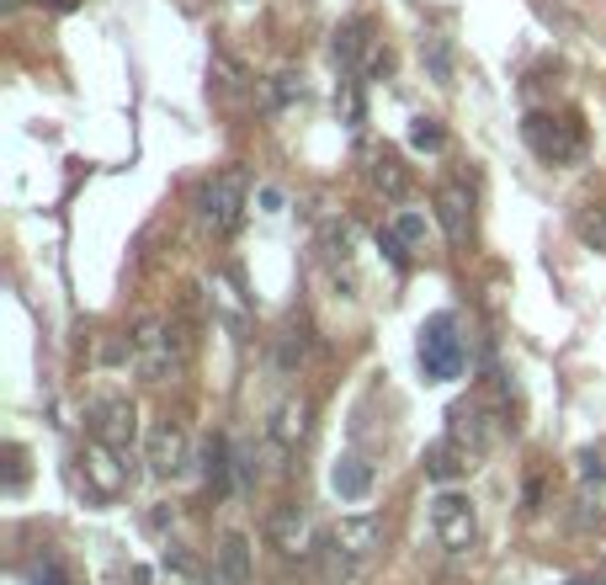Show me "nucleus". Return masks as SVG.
Wrapping results in <instances>:
<instances>
[{"mask_svg":"<svg viewBox=\"0 0 606 585\" xmlns=\"http://www.w3.org/2000/svg\"><path fill=\"white\" fill-rule=\"evenodd\" d=\"M367 33H372V22H367V16H357V22H346V27L335 33V64H346L352 75L363 70V53L372 48V38H367Z\"/></svg>","mask_w":606,"mask_h":585,"instance_id":"obj_16","label":"nucleus"},{"mask_svg":"<svg viewBox=\"0 0 606 585\" xmlns=\"http://www.w3.org/2000/svg\"><path fill=\"white\" fill-rule=\"evenodd\" d=\"M580 585H591V581H580Z\"/></svg>","mask_w":606,"mask_h":585,"instance_id":"obj_29","label":"nucleus"},{"mask_svg":"<svg viewBox=\"0 0 606 585\" xmlns=\"http://www.w3.org/2000/svg\"><path fill=\"white\" fill-rule=\"evenodd\" d=\"M235 479H240V490H250V479H256V458H250V447H235Z\"/></svg>","mask_w":606,"mask_h":585,"instance_id":"obj_25","label":"nucleus"},{"mask_svg":"<svg viewBox=\"0 0 606 585\" xmlns=\"http://www.w3.org/2000/svg\"><path fill=\"white\" fill-rule=\"evenodd\" d=\"M372 181L389 192V198H404V170H400V160L383 150V155H372Z\"/></svg>","mask_w":606,"mask_h":585,"instance_id":"obj_19","label":"nucleus"},{"mask_svg":"<svg viewBox=\"0 0 606 585\" xmlns=\"http://www.w3.org/2000/svg\"><path fill=\"white\" fill-rule=\"evenodd\" d=\"M330 490H335L341 501H367V496H372V463L357 458V453L335 458V468H330Z\"/></svg>","mask_w":606,"mask_h":585,"instance_id":"obj_12","label":"nucleus"},{"mask_svg":"<svg viewBox=\"0 0 606 585\" xmlns=\"http://www.w3.org/2000/svg\"><path fill=\"white\" fill-rule=\"evenodd\" d=\"M437 218H442L447 240H463L468 224H474V198H468L463 187H442V192H437Z\"/></svg>","mask_w":606,"mask_h":585,"instance_id":"obj_13","label":"nucleus"},{"mask_svg":"<svg viewBox=\"0 0 606 585\" xmlns=\"http://www.w3.org/2000/svg\"><path fill=\"white\" fill-rule=\"evenodd\" d=\"M431 533H437V544L447 553H468L479 544V511H474V501L458 496V490H442L431 501Z\"/></svg>","mask_w":606,"mask_h":585,"instance_id":"obj_3","label":"nucleus"},{"mask_svg":"<svg viewBox=\"0 0 606 585\" xmlns=\"http://www.w3.org/2000/svg\"><path fill=\"white\" fill-rule=\"evenodd\" d=\"M150 468H155L161 479H176V474L187 468V431H181V426L161 420V426L150 431Z\"/></svg>","mask_w":606,"mask_h":585,"instance_id":"obj_8","label":"nucleus"},{"mask_svg":"<svg viewBox=\"0 0 606 585\" xmlns=\"http://www.w3.org/2000/svg\"><path fill=\"white\" fill-rule=\"evenodd\" d=\"M415 357H420V373L431 383H452L463 378V335H458V314H431L420 325V341H415Z\"/></svg>","mask_w":606,"mask_h":585,"instance_id":"obj_1","label":"nucleus"},{"mask_svg":"<svg viewBox=\"0 0 606 585\" xmlns=\"http://www.w3.org/2000/svg\"><path fill=\"white\" fill-rule=\"evenodd\" d=\"M606 468H602V458H596V453H585V458H580V479H602Z\"/></svg>","mask_w":606,"mask_h":585,"instance_id":"obj_28","label":"nucleus"},{"mask_svg":"<svg viewBox=\"0 0 606 585\" xmlns=\"http://www.w3.org/2000/svg\"><path fill=\"white\" fill-rule=\"evenodd\" d=\"M293 96H304V81H298V75H277V85H272V107H283Z\"/></svg>","mask_w":606,"mask_h":585,"instance_id":"obj_24","label":"nucleus"},{"mask_svg":"<svg viewBox=\"0 0 606 585\" xmlns=\"http://www.w3.org/2000/svg\"><path fill=\"white\" fill-rule=\"evenodd\" d=\"M522 133H526V144H532L548 166H569V160L580 155V133H574L569 123H559V118H548V112H532Z\"/></svg>","mask_w":606,"mask_h":585,"instance_id":"obj_5","label":"nucleus"},{"mask_svg":"<svg viewBox=\"0 0 606 585\" xmlns=\"http://www.w3.org/2000/svg\"><path fill=\"white\" fill-rule=\"evenodd\" d=\"M389 229L400 235L404 246H426V218H420L415 208H400V213H394V224H389Z\"/></svg>","mask_w":606,"mask_h":585,"instance_id":"obj_20","label":"nucleus"},{"mask_svg":"<svg viewBox=\"0 0 606 585\" xmlns=\"http://www.w3.org/2000/svg\"><path fill=\"white\" fill-rule=\"evenodd\" d=\"M33 585H64V575H59V564L48 559V564H38V575H33Z\"/></svg>","mask_w":606,"mask_h":585,"instance_id":"obj_26","label":"nucleus"},{"mask_svg":"<svg viewBox=\"0 0 606 585\" xmlns=\"http://www.w3.org/2000/svg\"><path fill=\"white\" fill-rule=\"evenodd\" d=\"M277 362H283L287 373H293V368L304 362V341H298V331H287V335H283V346H277Z\"/></svg>","mask_w":606,"mask_h":585,"instance_id":"obj_23","label":"nucleus"},{"mask_svg":"<svg viewBox=\"0 0 606 585\" xmlns=\"http://www.w3.org/2000/svg\"><path fill=\"white\" fill-rule=\"evenodd\" d=\"M468 468H474V458H468V453H463L452 437H447V442H437V447H431V458H426V474H431L437 485L458 479V474H468Z\"/></svg>","mask_w":606,"mask_h":585,"instance_id":"obj_17","label":"nucleus"},{"mask_svg":"<svg viewBox=\"0 0 606 585\" xmlns=\"http://www.w3.org/2000/svg\"><path fill=\"white\" fill-rule=\"evenodd\" d=\"M213 564H218L213 585H250V538H245V533H229L224 544L213 548Z\"/></svg>","mask_w":606,"mask_h":585,"instance_id":"obj_11","label":"nucleus"},{"mask_svg":"<svg viewBox=\"0 0 606 585\" xmlns=\"http://www.w3.org/2000/svg\"><path fill=\"white\" fill-rule=\"evenodd\" d=\"M261 213H283V192L277 187H261Z\"/></svg>","mask_w":606,"mask_h":585,"instance_id":"obj_27","label":"nucleus"},{"mask_svg":"<svg viewBox=\"0 0 606 585\" xmlns=\"http://www.w3.org/2000/svg\"><path fill=\"white\" fill-rule=\"evenodd\" d=\"M133 346H139V368H144V378L161 383V378L170 373V335H165L161 320H144L139 335H133Z\"/></svg>","mask_w":606,"mask_h":585,"instance_id":"obj_9","label":"nucleus"},{"mask_svg":"<svg viewBox=\"0 0 606 585\" xmlns=\"http://www.w3.org/2000/svg\"><path fill=\"white\" fill-rule=\"evenodd\" d=\"M91 437H96V442H107V447H118V453H128V447H133V437H139V416H133V405L118 399V394L96 399V405H91Z\"/></svg>","mask_w":606,"mask_h":585,"instance_id":"obj_6","label":"nucleus"},{"mask_svg":"<svg viewBox=\"0 0 606 585\" xmlns=\"http://www.w3.org/2000/svg\"><path fill=\"white\" fill-rule=\"evenodd\" d=\"M389 538V527H383V516H341L335 522V533H330V548H335V564L330 570H352V564H367L378 548Z\"/></svg>","mask_w":606,"mask_h":585,"instance_id":"obj_4","label":"nucleus"},{"mask_svg":"<svg viewBox=\"0 0 606 585\" xmlns=\"http://www.w3.org/2000/svg\"><path fill=\"white\" fill-rule=\"evenodd\" d=\"M245 198H250V181H245V170L240 166L218 170V176H207V181H202L198 218L207 224V229H218V235H224V229H235V224H240Z\"/></svg>","mask_w":606,"mask_h":585,"instance_id":"obj_2","label":"nucleus"},{"mask_svg":"<svg viewBox=\"0 0 606 585\" xmlns=\"http://www.w3.org/2000/svg\"><path fill=\"white\" fill-rule=\"evenodd\" d=\"M81 474H85V485H91L102 501H118L122 490H128V468L118 463V447H107V442L81 447Z\"/></svg>","mask_w":606,"mask_h":585,"instance_id":"obj_7","label":"nucleus"},{"mask_svg":"<svg viewBox=\"0 0 606 585\" xmlns=\"http://www.w3.org/2000/svg\"><path fill=\"white\" fill-rule=\"evenodd\" d=\"M409 144L415 150H442V123L437 118H415L409 123Z\"/></svg>","mask_w":606,"mask_h":585,"instance_id":"obj_22","label":"nucleus"},{"mask_svg":"<svg viewBox=\"0 0 606 585\" xmlns=\"http://www.w3.org/2000/svg\"><path fill=\"white\" fill-rule=\"evenodd\" d=\"M272 538L283 553H309V511L304 505H283L272 516Z\"/></svg>","mask_w":606,"mask_h":585,"instance_id":"obj_15","label":"nucleus"},{"mask_svg":"<svg viewBox=\"0 0 606 585\" xmlns=\"http://www.w3.org/2000/svg\"><path fill=\"white\" fill-rule=\"evenodd\" d=\"M420 59L431 64V81L452 85V48H447L442 33H426V38H420Z\"/></svg>","mask_w":606,"mask_h":585,"instance_id":"obj_18","label":"nucleus"},{"mask_svg":"<svg viewBox=\"0 0 606 585\" xmlns=\"http://www.w3.org/2000/svg\"><path fill=\"white\" fill-rule=\"evenodd\" d=\"M202 474H207V479H224V474H229V447H224L218 437L202 442Z\"/></svg>","mask_w":606,"mask_h":585,"instance_id":"obj_21","label":"nucleus"},{"mask_svg":"<svg viewBox=\"0 0 606 585\" xmlns=\"http://www.w3.org/2000/svg\"><path fill=\"white\" fill-rule=\"evenodd\" d=\"M309 416H314V410H309V399L287 394L283 405L272 410V426H266V431H272V442H277V447H298V442L309 437Z\"/></svg>","mask_w":606,"mask_h":585,"instance_id":"obj_10","label":"nucleus"},{"mask_svg":"<svg viewBox=\"0 0 606 585\" xmlns=\"http://www.w3.org/2000/svg\"><path fill=\"white\" fill-rule=\"evenodd\" d=\"M447 437H452V442H458L468 458H479V453L489 447V426H485V416H479L474 405H458V410H452V426H447Z\"/></svg>","mask_w":606,"mask_h":585,"instance_id":"obj_14","label":"nucleus"}]
</instances>
